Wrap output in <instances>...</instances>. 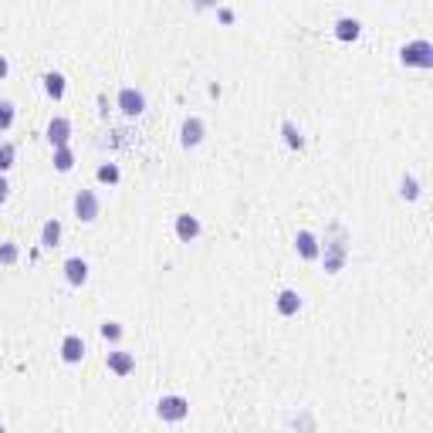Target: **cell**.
Instances as JSON below:
<instances>
[{"instance_id":"16","label":"cell","mask_w":433,"mask_h":433,"mask_svg":"<svg viewBox=\"0 0 433 433\" xmlns=\"http://www.w3.org/2000/svg\"><path fill=\"white\" fill-rule=\"evenodd\" d=\"M64 88H68V85H64V75H62V71H47V75H45V92H47V98H54V102H58V98H64Z\"/></svg>"},{"instance_id":"12","label":"cell","mask_w":433,"mask_h":433,"mask_svg":"<svg viewBox=\"0 0 433 433\" xmlns=\"http://www.w3.org/2000/svg\"><path fill=\"white\" fill-rule=\"evenodd\" d=\"M200 233H203L200 216H193V214H180V216H176V237H180L183 244H190V241H197Z\"/></svg>"},{"instance_id":"10","label":"cell","mask_w":433,"mask_h":433,"mask_svg":"<svg viewBox=\"0 0 433 433\" xmlns=\"http://www.w3.org/2000/svg\"><path fill=\"white\" fill-rule=\"evenodd\" d=\"M105 366H108V372H115V376H129V372L136 369V356L125 352V349H112L105 356Z\"/></svg>"},{"instance_id":"20","label":"cell","mask_w":433,"mask_h":433,"mask_svg":"<svg viewBox=\"0 0 433 433\" xmlns=\"http://www.w3.org/2000/svg\"><path fill=\"white\" fill-rule=\"evenodd\" d=\"M400 197L403 200H417L420 197V180L413 176V173H406V176L400 180Z\"/></svg>"},{"instance_id":"17","label":"cell","mask_w":433,"mask_h":433,"mask_svg":"<svg viewBox=\"0 0 433 433\" xmlns=\"http://www.w3.org/2000/svg\"><path fill=\"white\" fill-rule=\"evenodd\" d=\"M54 170L58 173H71L75 170V153H71V146H64V149H54Z\"/></svg>"},{"instance_id":"24","label":"cell","mask_w":433,"mask_h":433,"mask_svg":"<svg viewBox=\"0 0 433 433\" xmlns=\"http://www.w3.org/2000/svg\"><path fill=\"white\" fill-rule=\"evenodd\" d=\"M17 258H21V250H17L14 241L0 244V264H17Z\"/></svg>"},{"instance_id":"21","label":"cell","mask_w":433,"mask_h":433,"mask_svg":"<svg viewBox=\"0 0 433 433\" xmlns=\"http://www.w3.org/2000/svg\"><path fill=\"white\" fill-rule=\"evenodd\" d=\"M95 176H98V183H108V186H115L119 180H122V173H119V166H115V163H102Z\"/></svg>"},{"instance_id":"15","label":"cell","mask_w":433,"mask_h":433,"mask_svg":"<svg viewBox=\"0 0 433 433\" xmlns=\"http://www.w3.org/2000/svg\"><path fill=\"white\" fill-rule=\"evenodd\" d=\"M58 241H62V220H45V227H41V248H58Z\"/></svg>"},{"instance_id":"23","label":"cell","mask_w":433,"mask_h":433,"mask_svg":"<svg viewBox=\"0 0 433 433\" xmlns=\"http://www.w3.org/2000/svg\"><path fill=\"white\" fill-rule=\"evenodd\" d=\"M17 119V108L11 98H0V129H11Z\"/></svg>"},{"instance_id":"14","label":"cell","mask_w":433,"mask_h":433,"mask_svg":"<svg viewBox=\"0 0 433 433\" xmlns=\"http://www.w3.org/2000/svg\"><path fill=\"white\" fill-rule=\"evenodd\" d=\"M359 31H362V24H359L356 17H339L335 21V37L339 41H356Z\"/></svg>"},{"instance_id":"4","label":"cell","mask_w":433,"mask_h":433,"mask_svg":"<svg viewBox=\"0 0 433 433\" xmlns=\"http://www.w3.org/2000/svg\"><path fill=\"white\" fill-rule=\"evenodd\" d=\"M102 214V200H98V193L95 190H78L75 197V216L81 224H95Z\"/></svg>"},{"instance_id":"13","label":"cell","mask_w":433,"mask_h":433,"mask_svg":"<svg viewBox=\"0 0 433 433\" xmlns=\"http://www.w3.org/2000/svg\"><path fill=\"white\" fill-rule=\"evenodd\" d=\"M64 281H68L71 288H81V284L88 281V261H85V258H68V261H64Z\"/></svg>"},{"instance_id":"26","label":"cell","mask_w":433,"mask_h":433,"mask_svg":"<svg viewBox=\"0 0 433 433\" xmlns=\"http://www.w3.org/2000/svg\"><path fill=\"white\" fill-rule=\"evenodd\" d=\"M216 17H220L224 24H231V21H233V11H231V7H216Z\"/></svg>"},{"instance_id":"8","label":"cell","mask_w":433,"mask_h":433,"mask_svg":"<svg viewBox=\"0 0 433 433\" xmlns=\"http://www.w3.org/2000/svg\"><path fill=\"white\" fill-rule=\"evenodd\" d=\"M275 308H278L281 318H294L301 311V294L294 291V288H281L278 298H275Z\"/></svg>"},{"instance_id":"25","label":"cell","mask_w":433,"mask_h":433,"mask_svg":"<svg viewBox=\"0 0 433 433\" xmlns=\"http://www.w3.org/2000/svg\"><path fill=\"white\" fill-rule=\"evenodd\" d=\"M11 197V183H7V176H0V203H7Z\"/></svg>"},{"instance_id":"9","label":"cell","mask_w":433,"mask_h":433,"mask_svg":"<svg viewBox=\"0 0 433 433\" xmlns=\"http://www.w3.org/2000/svg\"><path fill=\"white\" fill-rule=\"evenodd\" d=\"M294 250H298L305 261H318L322 244H318V237H315L311 231H298V233H294Z\"/></svg>"},{"instance_id":"11","label":"cell","mask_w":433,"mask_h":433,"mask_svg":"<svg viewBox=\"0 0 433 433\" xmlns=\"http://www.w3.org/2000/svg\"><path fill=\"white\" fill-rule=\"evenodd\" d=\"M62 359L68 362V366H78V362L85 359V339L75 335V332H68V335L62 339Z\"/></svg>"},{"instance_id":"18","label":"cell","mask_w":433,"mask_h":433,"mask_svg":"<svg viewBox=\"0 0 433 433\" xmlns=\"http://www.w3.org/2000/svg\"><path fill=\"white\" fill-rule=\"evenodd\" d=\"M281 132H284V142H288L291 149H305V136H301V129H294L291 119L281 122Z\"/></svg>"},{"instance_id":"3","label":"cell","mask_w":433,"mask_h":433,"mask_svg":"<svg viewBox=\"0 0 433 433\" xmlns=\"http://www.w3.org/2000/svg\"><path fill=\"white\" fill-rule=\"evenodd\" d=\"M400 62L406 64V68H433V45L427 37H417V41L403 45Z\"/></svg>"},{"instance_id":"2","label":"cell","mask_w":433,"mask_h":433,"mask_svg":"<svg viewBox=\"0 0 433 433\" xmlns=\"http://www.w3.org/2000/svg\"><path fill=\"white\" fill-rule=\"evenodd\" d=\"M156 417L163 420V423H180V420L190 417V400L180 396V393H166V396H159V403H156Z\"/></svg>"},{"instance_id":"5","label":"cell","mask_w":433,"mask_h":433,"mask_svg":"<svg viewBox=\"0 0 433 433\" xmlns=\"http://www.w3.org/2000/svg\"><path fill=\"white\" fill-rule=\"evenodd\" d=\"M119 112H122V115H129V119L142 115V112H146V95H142L139 88H132V85H129V88H122V92H119Z\"/></svg>"},{"instance_id":"27","label":"cell","mask_w":433,"mask_h":433,"mask_svg":"<svg viewBox=\"0 0 433 433\" xmlns=\"http://www.w3.org/2000/svg\"><path fill=\"white\" fill-rule=\"evenodd\" d=\"M7 71H11V64H7V58L0 54V78H7Z\"/></svg>"},{"instance_id":"7","label":"cell","mask_w":433,"mask_h":433,"mask_svg":"<svg viewBox=\"0 0 433 433\" xmlns=\"http://www.w3.org/2000/svg\"><path fill=\"white\" fill-rule=\"evenodd\" d=\"M203 136H207V122H203L200 115H190L180 129V142H183L186 149H193V146H200Z\"/></svg>"},{"instance_id":"6","label":"cell","mask_w":433,"mask_h":433,"mask_svg":"<svg viewBox=\"0 0 433 433\" xmlns=\"http://www.w3.org/2000/svg\"><path fill=\"white\" fill-rule=\"evenodd\" d=\"M47 142H51V149H64L71 142V122L64 115H54L47 122Z\"/></svg>"},{"instance_id":"1","label":"cell","mask_w":433,"mask_h":433,"mask_svg":"<svg viewBox=\"0 0 433 433\" xmlns=\"http://www.w3.org/2000/svg\"><path fill=\"white\" fill-rule=\"evenodd\" d=\"M322 244V258L325 261V271L328 275H339L342 267H345V261H349V233H345V227L342 224H332V237H325V241H318Z\"/></svg>"},{"instance_id":"22","label":"cell","mask_w":433,"mask_h":433,"mask_svg":"<svg viewBox=\"0 0 433 433\" xmlns=\"http://www.w3.org/2000/svg\"><path fill=\"white\" fill-rule=\"evenodd\" d=\"M14 159H17V149H14V142H0V176L14 166Z\"/></svg>"},{"instance_id":"28","label":"cell","mask_w":433,"mask_h":433,"mask_svg":"<svg viewBox=\"0 0 433 433\" xmlns=\"http://www.w3.org/2000/svg\"><path fill=\"white\" fill-rule=\"evenodd\" d=\"M0 433H4V427H0Z\"/></svg>"},{"instance_id":"19","label":"cell","mask_w":433,"mask_h":433,"mask_svg":"<svg viewBox=\"0 0 433 433\" xmlns=\"http://www.w3.org/2000/svg\"><path fill=\"white\" fill-rule=\"evenodd\" d=\"M98 335L105 342H122V335H125V328H122V322H115V318H108V322H102L98 325Z\"/></svg>"}]
</instances>
